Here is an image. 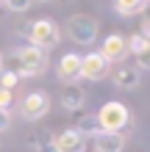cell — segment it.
<instances>
[{
  "instance_id": "obj_15",
  "label": "cell",
  "mask_w": 150,
  "mask_h": 152,
  "mask_svg": "<svg viewBox=\"0 0 150 152\" xmlns=\"http://www.w3.org/2000/svg\"><path fill=\"white\" fill-rule=\"evenodd\" d=\"M125 44H128V53H131V56H142V53L150 50V42L142 39L139 33H131V36L125 39Z\"/></svg>"
},
{
  "instance_id": "obj_25",
  "label": "cell",
  "mask_w": 150,
  "mask_h": 152,
  "mask_svg": "<svg viewBox=\"0 0 150 152\" xmlns=\"http://www.w3.org/2000/svg\"><path fill=\"white\" fill-rule=\"evenodd\" d=\"M0 69H3V53H0Z\"/></svg>"
},
{
  "instance_id": "obj_26",
  "label": "cell",
  "mask_w": 150,
  "mask_h": 152,
  "mask_svg": "<svg viewBox=\"0 0 150 152\" xmlns=\"http://www.w3.org/2000/svg\"><path fill=\"white\" fill-rule=\"evenodd\" d=\"M36 3H53V0H36Z\"/></svg>"
},
{
  "instance_id": "obj_14",
  "label": "cell",
  "mask_w": 150,
  "mask_h": 152,
  "mask_svg": "<svg viewBox=\"0 0 150 152\" xmlns=\"http://www.w3.org/2000/svg\"><path fill=\"white\" fill-rule=\"evenodd\" d=\"M75 130L81 133L83 138H95V136L100 133V124H98V119H95V113H83L81 119H78Z\"/></svg>"
},
{
  "instance_id": "obj_13",
  "label": "cell",
  "mask_w": 150,
  "mask_h": 152,
  "mask_svg": "<svg viewBox=\"0 0 150 152\" xmlns=\"http://www.w3.org/2000/svg\"><path fill=\"white\" fill-rule=\"evenodd\" d=\"M150 3L147 0H114V11L120 17H136V14H145V8Z\"/></svg>"
},
{
  "instance_id": "obj_8",
  "label": "cell",
  "mask_w": 150,
  "mask_h": 152,
  "mask_svg": "<svg viewBox=\"0 0 150 152\" xmlns=\"http://www.w3.org/2000/svg\"><path fill=\"white\" fill-rule=\"evenodd\" d=\"M56 75L64 86H75L81 80V56L78 53H64L58 58V66H56Z\"/></svg>"
},
{
  "instance_id": "obj_9",
  "label": "cell",
  "mask_w": 150,
  "mask_h": 152,
  "mask_svg": "<svg viewBox=\"0 0 150 152\" xmlns=\"http://www.w3.org/2000/svg\"><path fill=\"white\" fill-rule=\"evenodd\" d=\"M53 147H56V152H86V138L75 127H64L53 138Z\"/></svg>"
},
{
  "instance_id": "obj_27",
  "label": "cell",
  "mask_w": 150,
  "mask_h": 152,
  "mask_svg": "<svg viewBox=\"0 0 150 152\" xmlns=\"http://www.w3.org/2000/svg\"><path fill=\"white\" fill-rule=\"evenodd\" d=\"M147 3H150V0H147Z\"/></svg>"
},
{
  "instance_id": "obj_21",
  "label": "cell",
  "mask_w": 150,
  "mask_h": 152,
  "mask_svg": "<svg viewBox=\"0 0 150 152\" xmlns=\"http://www.w3.org/2000/svg\"><path fill=\"white\" fill-rule=\"evenodd\" d=\"M14 33H17L20 39H28V36H31V22H17Z\"/></svg>"
},
{
  "instance_id": "obj_19",
  "label": "cell",
  "mask_w": 150,
  "mask_h": 152,
  "mask_svg": "<svg viewBox=\"0 0 150 152\" xmlns=\"http://www.w3.org/2000/svg\"><path fill=\"white\" fill-rule=\"evenodd\" d=\"M11 108H14V91L0 88V113H11Z\"/></svg>"
},
{
  "instance_id": "obj_7",
  "label": "cell",
  "mask_w": 150,
  "mask_h": 152,
  "mask_svg": "<svg viewBox=\"0 0 150 152\" xmlns=\"http://www.w3.org/2000/svg\"><path fill=\"white\" fill-rule=\"evenodd\" d=\"M100 56L109 61V64H122L131 53H128V44H125V36L122 33H109V36L103 39V44H100Z\"/></svg>"
},
{
  "instance_id": "obj_18",
  "label": "cell",
  "mask_w": 150,
  "mask_h": 152,
  "mask_svg": "<svg viewBox=\"0 0 150 152\" xmlns=\"http://www.w3.org/2000/svg\"><path fill=\"white\" fill-rule=\"evenodd\" d=\"M17 83H20V77H17V75L3 72V69H0V88H3V91H14Z\"/></svg>"
},
{
  "instance_id": "obj_20",
  "label": "cell",
  "mask_w": 150,
  "mask_h": 152,
  "mask_svg": "<svg viewBox=\"0 0 150 152\" xmlns=\"http://www.w3.org/2000/svg\"><path fill=\"white\" fill-rule=\"evenodd\" d=\"M33 149L36 152H56L53 141H47V138H33Z\"/></svg>"
},
{
  "instance_id": "obj_22",
  "label": "cell",
  "mask_w": 150,
  "mask_h": 152,
  "mask_svg": "<svg viewBox=\"0 0 150 152\" xmlns=\"http://www.w3.org/2000/svg\"><path fill=\"white\" fill-rule=\"evenodd\" d=\"M139 36L150 42V17H142V25H139Z\"/></svg>"
},
{
  "instance_id": "obj_3",
  "label": "cell",
  "mask_w": 150,
  "mask_h": 152,
  "mask_svg": "<svg viewBox=\"0 0 150 152\" xmlns=\"http://www.w3.org/2000/svg\"><path fill=\"white\" fill-rule=\"evenodd\" d=\"M67 36L75 44H95V39L100 36V22L89 14H72L67 20Z\"/></svg>"
},
{
  "instance_id": "obj_12",
  "label": "cell",
  "mask_w": 150,
  "mask_h": 152,
  "mask_svg": "<svg viewBox=\"0 0 150 152\" xmlns=\"http://www.w3.org/2000/svg\"><path fill=\"white\" fill-rule=\"evenodd\" d=\"M83 102H86L83 88H78V86H67L64 91H61V108H64V111H81V108H83Z\"/></svg>"
},
{
  "instance_id": "obj_5",
  "label": "cell",
  "mask_w": 150,
  "mask_h": 152,
  "mask_svg": "<svg viewBox=\"0 0 150 152\" xmlns=\"http://www.w3.org/2000/svg\"><path fill=\"white\" fill-rule=\"evenodd\" d=\"M47 111H50V100L45 91H28L20 100V116L25 122H39Z\"/></svg>"
},
{
  "instance_id": "obj_4",
  "label": "cell",
  "mask_w": 150,
  "mask_h": 152,
  "mask_svg": "<svg viewBox=\"0 0 150 152\" xmlns=\"http://www.w3.org/2000/svg\"><path fill=\"white\" fill-rule=\"evenodd\" d=\"M17 53H20V61H22V75H20V80L22 77H39L47 69V53L45 50L28 44V47H22V50H17Z\"/></svg>"
},
{
  "instance_id": "obj_24",
  "label": "cell",
  "mask_w": 150,
  "mask_h": 152,
  "mask_svg": "<svg viewBox=\"0 0 150 152\" xmlns=\"http://www.w3.org/2000/svg\"><path fill=\"white\" fill-rule=\"evenodd\" d=\"M11 127V119H8V113H0V133Z\"/></svg>"
},
{
  "instance_id": "obj_17",
  "label": "cell",
  "mask_w": 150,
  "mask_h": 152,
  "mask_svg": "<svg viewBox=\"0 0 150 152\" xmlns=\"http://www.w3.org/2000/svg\"><path fill=\"white\" fill-rule=\"evenodd\" d=\"M31 6H33V0H6V8L11 14H25Z\"/></svg>"
},
{
  "instance_id": "obj_6",
  "label": "cell",
  "mask_w": 150,
  "mask_h": 152,
  "mask_svg": "<svg viewBox=\"0 0 150 152\" xmlns=\"http://www.w3.org/2000/svg\"><path fill=\"white\" fill-rule=\"evenodd\" d=\"M111 64L106 61L98 50L86 53V56H81V77L83 80H92V83H98V80H103L106 75H109Z\"/></svg>"
},
{
  "instance_id": "obj_2",
  "label": "cell",
  "mask_w": 150,
  "mask_h": 152,
  "mask_svg": "<svg viewBox=\"0 0 150 152\" xmlns=\"http://www.w3.org/2000/svg\"><path fill=\"white\" fill-rule=\"evenodd\" d=\"M61 42V28L56 20H50V17H39V20L31 22V36H28V44H33V47L39 50H53L58 47Z\"/></svg>"
},
{
  "instance_id": "obj_11",
  "label": "cell",
  "mask_w": 150,
  "mask_h": 152,
  "mask_svg": "<svg viewBox=\"0 0 150 152\" xmlns=\"http://www.w3.org/2000/svg\"><path fill=\"white\" fill-rule=\"evenodd\" d=\"M139 83H142V72H139L136 66H120L117 72H114V86L117 88L131 91V88H136Z\"/></svg>"
},
{
  "instance_id": "obj_10",
  "label": "cell",
  "mask_w": 150,
  "mask_h": 152,
  "mask_svg": "<svg viewBox=\"0 0 150 152\" xmlns=\"http://www.w3.org/2000/svg\"><path fill=\"white\" fill-rule=\"evenodd\" d=\"M125 149V136L122 133H98L95 136V152H122Z\"/></svg>"
},
{
  "instance_id": "obj_16",
  "label": "cell",
  "mask_w": 150,
  "mask_h": 152,
  "mask_svg": "<svg viewBox=\"0 0 150 152\" xmlns=\"http://www.w3.org/2000/svg\"><path fill=\"white\" fill-rule=\"evenodd\" d=\"M3 72H11L20 77L22 75V61H20V53H8V56H3Z\"/></svg>"
},
{
  "instance_id": "obj_23",
  "label": "cell",
  "mask_w": 150,
  "mask_h": 152,
  "mask_svg": "<svg viewBox=\"0 0 150 152\" xmlns=\"http://www.w3.org/2000/svg\"><path fill=\"white\" fill-rule=\"evenodd\" d=\"M136 69H150V50L142 53V56H136Z\"/></svg>"
},
{
  "instance_id": "obj_1",
  "label": "cell",
  "mask_w": 150,
  "mask_h": 152,
  "mask_svg": "<svg viewBox=\"0 0 150 152\" xmlns=\"http://www.w3.org/2000/svg\"><path fill=\"white\" fill-rule=\"evenodd\" d=\"M95 119H98L100 130L103 133H122L125 127H131V122H134V113L125 102H117V100H109L100 105V111L95 113Z\"/></svg>"
}]
</instances>
